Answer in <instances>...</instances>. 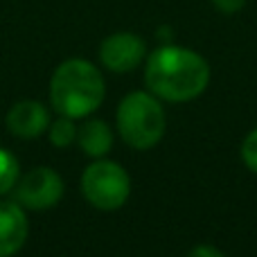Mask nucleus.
<instances>
[{"label": "nucleus", "instance_id": "obj_1", "mask_svg": "<svg viewBox=\"0 0 257 257\" xmlns=\"http://www.w3.org/2000/svg\"><path fill=\"white\" fill-rule=\"evenodd\" d=\"M145 84L160 102L185 104L208 88L210 66L194 50L165 43L147 57Z\"/></svg>", "mask_w": 257, "mask_h": 257}, {"label": "nucleus", "instance_id": "obj_2", "mask_svg": "<svg viewBox=\"0 0 257 257\" xmlns=\"http://www.w3.org/2000/svg\"><path fill=\"white\" fill-rule=\"evenodd\" d=\"M106 84L95 63L88 59H66L50 79V104L59 115L84 120L104 102Z\"/></svg>", "mask_w": 257, "mask_h": 257}, {"label": "nucleus", "instance_id": "obj_3", "mask_svg": "<svg viewBox=\"0 0 257 257\" xmlns=\"http://www.w3.org/2000/svg\"><path fill=\"white\" fill-rule=\"evenodd\" d=\"M115 124L128 147L138 151L154 149L167 131L163 102L149 90H133L122 97L115 113Z\"/></svg>", "mask_w": 257, "mask_h": 257}, {"label": "nucleus", "instance_id": "obj_4", "mask_svg": "<svg viewBox=\"0 0 257 257\" xmlns=\"http://www.w3.org/2000/svg\"><path fill=\"white\" fill-rule=\"evenodd\" d=\"M81 192L99 212H115L131 196V176L120 163L95 158L81 174Z\"/></svg>", "mask_w": 257, "mask_h": 257}, {"label": "nucleus", "instance_id": "obj_5", "mask_svg": "<svg viewBox=\"0 0 257 257\" xmlns=\"http://www.w3.org/2000/svg\"><path fill=\"white\" fill-rule=\"evenodd\" d=\"M14 192H16V201L25 210L43 212V210L54 208L63 199L66 183L57 169L41 165V167H34L23 174Z\"/></svg>", "mask_w": 257, "mask_h": 257}, {"label": "nucleus", "instance_id": "obj_6", "mask_svg": "<svg viewBox=\"0 0 257 257\" xmlns=\"http://www.w3.org/2000/svg\"><path fill=\"white\" fill-rule=\"evenodd\" d=\"M147 59V45L133 32H115L99 45V61L106 70L124 75L140 66Z\"/></svg>", "mask_w": 257, "mask_h": 257}, {"label": "nucleus", "instance_id": "obj_7", "mask_svg": "<svg viewBox=\"0 0 257 257\" xmlns=\"http://www.w3.org/2000/svg\"><path fill=\"white\" fill-rule=\"evenodd\" d=\"M7 131L21 140H36L50 126V113L36 99H21L9 108L5 117Z\"/></svg>", "mask_w": 257, "mask_h": 257}, {"label": "nucleus", "instance_id": "obj_8", "mask_svg": "<svg viewBox=\"0 0 257 257\" xmlns=\"http://www.w3.org/2000/svg\"><path fill=\"white\" fill-rule=\"evenodd\" d=\"M30 235L27 212L18 201H0V257H14Z\"/></svg>", "mask_w": 257, "mask_h": 257}, {"label": "nucleus", "instance_id": "obj_9", "mask_svg": "<svg viewBox=\"0 0 257 257\" xmlns=\"http://www.w3.org/2000/svg\"><path fill=\"white\" fill-rule=\"evenodd\" d=\"M77 142L88 158H106L113 147V131L104 120L88 115L77 128Z\"/></svg>", "mask_w": 257, "mask_h": 257}, {"label": "nucleus", "instance_id": "obj_10", "mask_svg": "<svg viewBox=\"0 0 257 257\" xmlns=\"http://www.w3.org/2000/svg\"><path fill=\"white\" fill-rule=\"evenodd\" d=\"M77 120L66 115H59L57 120H50L48 126V138H50V145L59 147V149H66L70 147L72 142H77Z\"/></svg>", "mask_w": 257, "mask_h": 257}, {"label": "nucleus", "instance_id": "obj_11", "mask_svg": "<svg viewBox=\"0 0 257 257\" xmlns=\"http://www.w3.org/2000/svg\"><path fill=\"white\" fill-rule=\"evenodd\" d=\"M21 178V163L9 149L0 147V196L9 194Z\"/></svg>", "mask_w": 257, "mask_h": 257}, {"label": "nucleus", "instance_id": "obj_12", "mask_svg": "<svg viewBox=\"0 0 257 257\" xmlns=\"http://www.w3.org/2000/svg\"><path fill=\"white\" fill-rule=\"evenodd\" d=\"M241 160L250 172L257 174V128H253L241 142Z\"/></svg>", "mask_w": 257, "mask_h": 257}, {"label": "nucleus", "instance_id": "obj_13", "mask_svg": "<svg viewBox=\"0 0 257 257\" xmlns=\"http://www.w3.org/2000/svg\"><path fill=\"white\" fill-rule=\"evenodd\" d=\"M212 5L221 14H237L246 7V0H212Z\"/></svg>", "mask_w": 257, "mask_h": 257}, {"label": "nucleus", "instance_id": "obj_14", "mask_svg": "<svg viewBox=\"0 0 257 257\" xmlns=\"http://www.w3.org/2000/svg\"><path fill=\"white\" fill-rule=\"evenodd\" d=\"M187 257H226V255L212 244H199L187 253Z\"/></svg>", "mask_w": 257, "mask_h": 257}]
</instances>
